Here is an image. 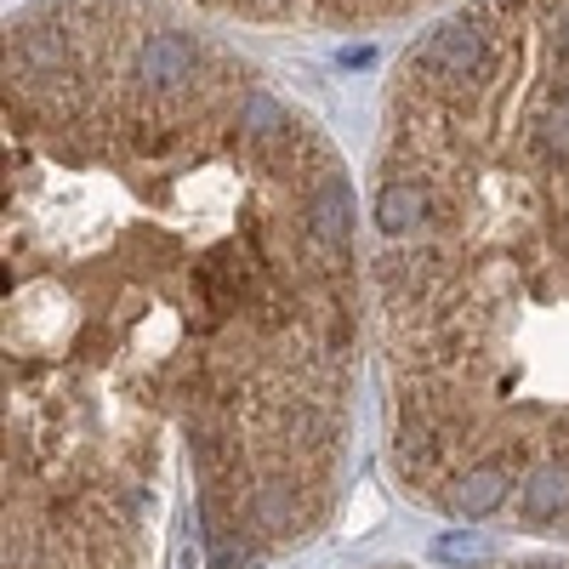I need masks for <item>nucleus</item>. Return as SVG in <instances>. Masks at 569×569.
Returning <instances> with one entry per match:
<instances>
[{"mask_svg": "<svg viewBox=\"0 0 569 569\" xmlns=\"http://www.w3.org/2000/svg\"><path fill=\"white\" fill-rule=\"evenodd\" d=\"M7 569H273L325 536L370 337L325 126L171 0L0 52Z\"/></svg>", "mask_w": 569, "mask_h": 569, "instance_id": "nucleus-1", "label": "nucleus"}, {"mask_svg": "<svg viewBox=\"0 0 569 569\" xmlns=\"http://www.w3.org/2000/svg\"><path fill=\"white\" fill-rule=\"evenodd\" d=\"M370 337L399 490L569 541V40L472 80L382 160Z\"/></svg>", "mask_w": 569, "mask_h": 569, "instance_id": "nucleus-2", "label": "nucleus"}, {"mask_svg": "<svg viewBox=\"0 0 569 569\" xmlns=\"http://www.w3.org/2000/svg\"><path fill=\"white\" fill-rule=\"evenodd\" d=\"M228 23H291V29H370L421 12L427 0H194Z\"/></svg>", "mask_w": 569, "mask_h": 569, "instance_id": "nucleus-3", "label": "nucleus"}, {"mask_svg": "<svg viewBox=\"0 0 569 569\" xmlns=\"http://www.w3.org/2000/svg\"><path fill=\"white\" fill-rule=\"evenodd\" d=\"M365 569H433V563H410V558H382ZM467 569H569V547L558 552H512V558H490V563H467Z\"/></svg>", "mask_w": 569, "mask_h": 569, "instance_id": "nucleus-4", "label": "nucleus"}]
</instances>
